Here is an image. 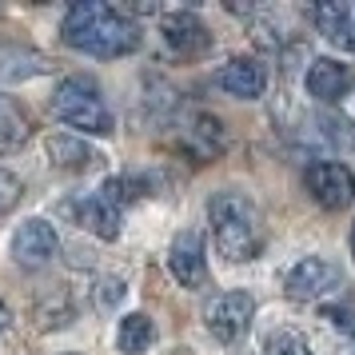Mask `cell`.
<instances>
[{
	"label": "cell",
	"instance_id": "obj_14",
	"mask_svg": "<svg viewBox=\"0 0 355 355\" xmlns=\"http://www.w3.org/2000/svg\"><path fill=\"white\" fill-rule=\"evenodd\" d=\"M347 88H352V72L347 64H339V60H311L307 68V92L320 100V104H339V100L347 96Z\"/></svg>",
	"mask_w": 355,
	"mask_h": 355
},
{
	"label": "cell",
	"instance_id": "obj_3",
	"mask_svg": "<svg viewBox=\"0 0 355 355\" xmlns=\"http://www.w3.org/2000/svg\"><path fill=\"white\" fill-rule=\"evenodd\" d=\"M52 112L64 120L68 128H80L88 136H108L116 128L108 104L100 100L96 84L84 80V76H68L60 80V88L52 92Z\"/></svg>",
	"mask_w": 355,
	"mask_h": 355
},
{
	"label": "cell",
	"instance_id": "obj_15",
	"mask_svg": "<svg viewBox=\"0 0 355 355\" xmlns=\"http://www.w3.org/2000/svg\"><path fill=\"white\" fill-rule=\"evenodd\" d=\"M28 136H33V120L20 108V100L0 96V156L20 152V148L28 144Z\"/></svg>",
	"mask_w": 355,
	"mask_h": 355
},
{
	"label": "cell",
	"instance_id": "obj_19",
	"mask_svg": "<svg viewBox=\"0 0 355 355\" xmlns=\"http://www.w3.org/2000/svg\"><path fill=\"white\" fill-rule=\"evenodd\" d=\"M20 192H24V188H20V180L12 176L8 168H0V220L20 204Z\"/></svg>",
	"mask_w": 355,
	"mask_h": 355
},
{
	"label": "cell",
	"instance_id": "obj_9",
	"mask_svg": "<svg viewBox=\"0 0 355 355\" xmlns=\"http://www.w3.org/2000/svg\"><path fill=\"white\" fill-rule=\"evenodd\" d=\"M164 40H168V49L184 56V60H196V56H204L211 49V33L208 24L196 17V12H168L164 17Z\"/></svg>",
	"mask_w": 355,
	"mask_h": 355
},
{
	"label": "cell",
	"instance_id": "obj_13",
	"mask_svg": "<svg viewBox=\"0 0 355 355\" xmlns=\"http://www.w3.org/2000/svg\"><path fill=\"white\" fill-rule=\"evenodd\" d=\"M311 20L336 49L355 52V4H339V0H327V4H315L311 8Z\"/></svg>",
	"mask_w": 355,
	"mask_h": 355
},
{
	"label": "cell",
	"instance_id": "obj_1",
	"mask_svg": "<svg viewBox=\"0 0 355 355\" xmlns=\"http://www.w3.org/2000/svg\"><path fill=\"white\" fill-rule=\"evenodd\" d=\"M60 36L76 52H88L100 60H116V56H128L140 49V28L104 0H76L64 12Z\"/></svg>",
	"mask_w": 355,
	"mask_h": 355
},
{
	"label": "cell",
	"instance_id": "obj_17",
	"mask_svg": "<svg viewBox=\"0 0 355 355\" xmlns=\"http://www.w3.org/2000/svg\"><path fill=\"white\" fill-rule=\"evenodd\" d=\"M315 136L339 152H347V148L355 152V124L347 116H315Z\"/></svg>",
	"mask_w": 355,
	"mask_h": 355
},
{
	"label": "cell",
	"instance_id": "obj_20",
	"mask_svg": "<svg viewBox=\"0 0 355 355\" xmlns=\"http://www.w3.org/2000/svg\"><path fill=\"white\" fill-rule=\"evenodd\" d=\"M323 320H331V327L355 336V307H323Z\"/></svg>",
	"mask_w": 355,
	"mask_h": 355
},
{
	"label": "cell",
	"instance_id": "obj_4",
	"mask_svg": "<svg viewBox=\"0 0 355 355\" xmlns=\"http://www.w3.org/2000/svg\"><path fill=\"white\" fill-rule=\"evenodd\" d=\"M252 315H256V300L248 291H220L204 307V323L220 343H240L243 331L252 327Z\"/></svg>",
	"mask_w": 355,
	"mask_h": 355
},
{
	"label": "cell",
	"instance_id": "obj_8",
	"mask_svg": "<svg viewBox=\"0 0 355 355\" xmlns=\"http://www.w3.org/2000/svg\"><path fill=\"white\" fill-rule=\"evenodd\" d=\"M56 248H60V236H56V227L49 220H28L12 236V259L20 268H44L56 256Z\"/></svg>",
	"mask_w": 355,
	"mask_h": 355
},
{
	"label": "cell",
	"instance_id": "obj_5",
	"mask_svg": "<svg viewBox=\"0 0 355 355\" xmlns=\"http://www.w3.org/2000/svg\"><path fill=\"white\" fill-rule=\"evenodd\" d=\"M304 184L311 192V200L327 211H343L355 200V172L347 164H336V160L311 164L304 172Z\"/></svg>",
	"mask_w": 355,
	"mask_h": 355
},
{
	"label": "cell",
	"instance_id": "obj_12",
	"mask_svg": "<svg viewBox=\"0 0 355 355\" xmlns=\"http://www.w3.org/2000/svg\"><path fill=\"white\" fill-rule=\"evenodd\" d=\"M220 88H224L227 96L256 100L268 88V72H263V64H259L256 56H236V60H227L220 68Z\"/></svg>",
	"mask_w": 355,
	"mask_h": 355
},
{
	"label": "cell",
	"instance_id": "obj_10",
	"mask_svg": "<svg viewBox=\"0 0 355 355\" xmlns=\"http://www.w3.org/2000/svg\"><path fill=\"white\" fill-rule=\"evenodd\" d=\"M68 211H72V220L84 232H92L100 240H116L120 236V208H116L112 200H104V192H88L80 200H72Z\"/></svg>",
	"mask_w": 355,
	"mask_h": 355
},
{
	"label": "cell",
	"instance_id": "obj_7",
	"mask_svg": "<svg viewBox=\"0 0 355 355\" xmlns=\"http://www.w3.org/2000/svg\"><path fill=\"white\" fill-rule=\"evenodd\" d=\"M168 268L176 275V284L184 288H200L208 284V259H204V236L196 227H184L176 232V240L168 248Z\"/></svg>",
	"mask_w": 355,
	"mask_h": 355
},
{
	"label": "cell",
	"instance_id": "obj_2",
	"mask_svg": "<svg viewBox=\"0 0 355 355\" xmlns=\"http://www.w3.org/2000/svg\"><path fill=\"white\" fill-rule=\"evenodd\" d=\"M208 220H211V236H216L220 256H227L232 263L259 256L263 220H259V208L243 192H216L208 200Z\"/></svg>",
	"mask_w": 355,
	"mask_h": 355
},
{
	"label": "cell",
	"instance_id": "obj_11",
	"mask_svg": "<svg viewBox=\"0 0 355 355\" xmlns=\"http://www.w3.org/2000/svg\"><path fill=\"white\" fill-rule=\"evenodd\" d=\"M44 148H49V160L56 164V168H68V172H92V168H100V164L108 160V156L96 152L88 140L68 136V132H52L49 140H44Z\"/></svg>",
	"mask_w": 355,
	"mask_h": 355
},
{
	"label": "cell",
	"instance_id": "obj_18",
	"mask_svg": "<svg viewBox=\"0 0 355 355\" xmlns=\"http://www.w3.org/2000/svg\"><path fill=\"white\" fill-rule=\"evenodd\" d=\"M263 352L268 355H311V347H307V339L295 327H279V331L268 336V347Z\"/></svg>",
	"mask_w": 355,
	"mask_h": 355
},
{
	"label": "cell",
	"instance_id": "obj_6",
	"mask_svg": "<svg viewBox=\"0 0 355 355\" xmlns=\"http://www.w3.org/2000/svg\"><path fill=\"white\" fill-rule=\"evenodd\" d=\"M339 263L323 256H304L288 275H284V291H288L291 300H300V304H311V300H320L327 295L331 288H339Z\"/></svg>",
	"mask_w": 355,
	"mask_h": 355
},
{
	"label": "cell",
	"instance_id": "obj_22",
	"mask_svg": "<svg viewBox=\"0 0 355 355\" xmlns=\"http://www.w3.org/2000/svg\"><path fill=\"white\" fill-rule=\"evenodd\" d=\"M352 256H355V227H352Z\"/></svg>",
	"mask_w": 355,
	"mask_h": 355
},
{
	"label": "cell",
	"instance_id": "obj_21",
	"mask_svg": "<svg viewBox=\"0 0 355 355\" xmlns=\"http://www.w3.org/2000/svg\"><path fill=\"white\" fill-rule=\"evenodd\" d=\"M8 323H12V315H8V307H4V300H0V331H4Z\"/></svg>",
	"mask_w": 355,
	"mask_h": 355
},
{
	"label": "cell",
	"instance_id": "obj_16",
	"mask_svg": "<svg viewBox=\"0 0 355 355\" xmlns=\"http://www.w3.org/2000/svg\"><path fill=\"white\" fill-rule=\"evenodd\" d=\"M152 339H156V323L148 320L144 311H132L120 320V331H116V343H120V352L124 355H144L152 347Z\"/></svg>",
	"mask_w": 355,
	"mask_h": 355
},
{
	"label": "cell",
	"instance_id": "obj_23",
	"mask_svg": "<svg viewBox=\"0 0 355 355\" xmlns=\"http://www.w3.org/2000/svg\"><path fill=\"white\" fill-rule=\"evenodd\" d=\"M343 355H355V343H352V352H343Z\"/></svg>",
	"mask_w": 355,
	"mask_h": 355
}]
</instances>
